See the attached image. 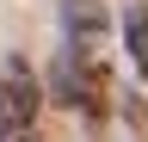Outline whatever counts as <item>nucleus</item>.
I'll return each mask as SVG.
<instances>
[{
  "instance_id": "39448f33",
  "label": "nucleus",
  "mask_w": 148,
  "mask_h": 142,
  "mask_svg": "<svg viewBox=\"0 0 148 142\" xmlns=\"http://www.w3.org/2000/svg\"><path fill=\"white\" fill-rule=\"evenodd\" d=\"M18 142H43V136H37V130H31V136H18Z\"/></svg>"
},
{
  "instance_id": "20e7f679",
  "label": "nucleus",
  "mask_w": 148,
  "mask_h": 142,
  "mask_svg": "<svg viewBox=\"0 0 148 142\" xmlns=\"http://www.w3.org/2000/svg\"><path fill=\"white\" fill-rule=\"evenodd\" d=\"M123 56L142 74V86H148V0H130L123 6Z\"/></svg>"
},
{
  "instance_id": "7ed1b4c3",
  "label": "nucleus",
  "mask_w": 148,
  "mask_h": 142,
  "mask_svg": "<svg viewBox=\"0 0 148 142\" xmlns=\"http://www.w3.org/2000/svg\"><path fill=\"white\" fill-rule=\"evenodd\" d=\"M62 25H68V49H105L111 43V19L99 0H62Z\"/></svg>"
},
{
  "instance_id": "f03ea898",
  "label": "nucleus",
  "mask_w": 148,
  "mask_h": 142,
  "mask_svg": "<svg viewBox=\"0 0 148 142\" xmlns=\"http://www.w3.org/2000/svg\"><path fill=\"white\" fill-rule=\"evenodd\" d=\"M37 105H43V93H37V74L25 62H6L0 68V142H18L37 130Z\"/></svg>"
},
{
  "instance_id": "f257e3e1",
  "label": "nucleus",
  "mask_w": 148,
  "mask_h": 142,
  "mask_svg": "<svg viewBox=\"0 0 148 142\" xmlns=\"http://www.w3.org/2000/svg\"><path fill=\"white\" fill-rule=\"evenodd\" d=\"M56 93L68 105H80L86 117H105V99H111V62H105V49H62Z\"/></svg>"
}]
</instances>
